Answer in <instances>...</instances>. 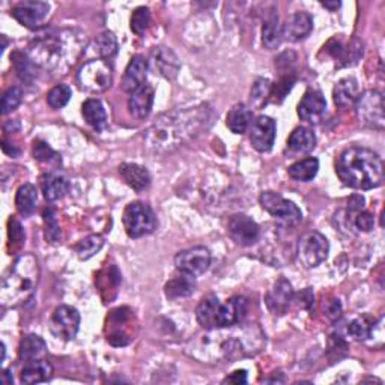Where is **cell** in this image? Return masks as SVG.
Listing matches in <instances>:
<instances>
[{
  "instance_id": "obj_1",
  "label": "cell",
  "mask_w": 385,
  "mask_h": 385,
  "mask_svg": "<svg viewBox=\"0 0 385 385\" xmlns=\"http://www.w3.org/2000/svg\"><path fill=\"white\" fill-rule=\"evenodd\" d=\"M211 119L212 110L205 104L166 113L146 131V148L154 154L172 152L205 130Z\"/></svg>"
},
{
  "instance_id": "obj_2",
  "label": "cell",
  "mask_w": 385,
  "mask_h": 385,
  "mask_svg": "<svg viewBox=\"0 0 385 385\" xmlns=\"http://www.w3.org/2000/svg\"><path fill=\"white\" fill-rule=\"evenodd\" d=\"M86 47V35L79 30L60 29L41 35L29 46L27 56L53 76H65L76 65Z\"/></svg>"
},
{
  "instance_id": "obj_3",
  "label": "cell",
  "mask_w": 385,
  "mask_h": 385,
  "mask_svg": "<svg viewBox=\"0 0 385 385\" xmlns=\"http://www.w3.org/2000/svg\"><path fill=\"white\" fill-rule=\"evenodd\" d=\"M336 172L341 183L355 190L378 188L384 183L382 158L363 146L345 149L337 159Z\"/></svg>"
},
{
  "instance_id": "obj_4",
  "label": "cell",
  "mask_w": 385,
  "mask_h": 385,
  "mask_svg": "<svg viewBox=\"0 0 385 385\" xmlns=\"http://www.w3.org/2000/svg\"><path fill=\"white\" fill-rule=\"evenodd\" d=\"M39 283V263L34 254H21L4 277L0 301L4 307H20L34 298Z\"/></svg>"
},
{
  "instance_id": "obj_5",
  "label": "cell",
  "mask_w": 385,
  "mask_h": 385,
  "mask_svg": "<svg viewBox=\"0 0 385 385\" xmlns=\"http://www.w3.org/2000/svg\"><path fill=\"white\" fill-rule=\"evenodd\" d=\"M113 70L104 59H93L84 63L77 72L79 88L89 93H103L112 88Z\"/></svg>"
},
{
  "instance_id": "obj_6",
  "label": "cell",
  "mask_w": 385,
  "mask_h": 385,
  "mask_svg": "<svg viewBox=\"0 0 385 385\" xmlns=\"http://www.w3.org/2000/svg\"><path fill=\"white\" fill-rule=\"evenodd\" d=\"M124 228L130 238H142L152 233L157 228L154 211L143 202H133L124 211Z\"/></svg>"
},
{
  "instance_id": "obj_7",
  "label": "cell",
  "mask_w": 385,
  "mask_h": 385,
  "mask_svg": "<svg viewBox=\"0 0 385 385\" xmlns=\"http://www.w3.org/2000/svg\"><path fill=\"white\" fill-rule=\"evenodd\" d=\"M328 240L319 232H307L296 244V258L304 268H316L328 258Z\"/></svg>"
},
{
  "instance_id": "obj_8",
  "label": "cell",
  "mask_w": 385,
  "mask_h": 385,
  "mask_svg": "<svg viewBox=\"0 0 385 385\" xmlns=\"http://www.w3.org/2000/svg\"><path fill=\"white\" fill-rule=\"evenodd\" d=\"M355 112L361 125L373 130L382 131L385 126L384 119V100L382 93L377 89H370L360 93L355 101Z\"/></svg>"
},
{
  "instance_id": "obj_9",
  "label": "cell",
  "mask_w": 385,
  "mask_h": 385,
  "mask_svg": "<svg viewBox=\"0 0 385 385\" xmlns=\"http://www.w3.org/2000/svg\"><path fill=\"white\" fill-rule=\"evenodd\" d=\"M259 202L262 208L270 214L271 217L279 220L286 226H296L303 220V212L294 202L285 199L279 192L274 191H263L259 196Z\"/></svg>"
},
{
  "instance_id": "obj_10",
  "label": "cell",
  "mask_w": 385,
  "mask_h": 385,
  "mask_svg": "<svg viewBox=\"0 0 385 385\" xmlns=\"http://www.w3.org/2000/svg\"><path fill=\"white\" fill-rule=\"evenodd\" d=\"M211 265V253L205 247H191L175 256V266L181 274L196 279L205 274Z\"/></svg>"
},
{
  "instance_id": "obj_11",
  "label": "cell",
  "mask_w": 385,
  "mask_h": 385,
  "mask_svg": "<svg viewBox=\"0 0 385 385\" xmlns=\"http://www.w3.org/2000/svg\"><path fill=\"white\" fill-rule=\"evenodd\" d=\"M80 328V313L71 306H59L50 320V329L58 339L72 340Z\"/></svg>"
},
{
  "instance_id": "obj_12",
  "label": "cell",
  "mask_w": 385,
  "mask_h": 385,
  "mask_svg": "<svg viewBox=\"0 0 385 385\" xmlns=\"http://www.w3.org/2000/svg\"><path fill=\"white\" fill-rule=\"evenodd\" d=\"M50 14V5L39 0H25L13 8V17L21 26L27 29H38Z\"/></svg>"
},
{
  "instance_id": "obj_13",
  "label": "cell",
  "mask_w": 385,
  "mask_h": 385,
  "mask_svg": "<svg viewBox=\"0 0 385 385\" xmlns=\"http://www.w3.org/2000/svg\"><path fill=\"white\" fill-rule=\"evenodd\" d=\"M229 237L242 247H249L259 240V226L245 214H235L228 221Z\"/></svg>"
},
{
  "instance_id": "obj_14",
  "label": "cell",
  "mask_w": 385,
  "mask_h": 385,
  "mask_svg": "<svg viewBox=\"0 0 385 385\" xmlns=\"http://www.w3.org/2000/svg\"><path fill=\"white\" fill-rule=\"evenodd\" d=\"M275 141V122L270 116H258L250 126V142L256 151L268 152Z\"/></svg>"
},
{
  "instance_id": "obj_15",
  "label": "cell",
  "mask_w": 385,
  "mask_h": 385,
  "mask_svg": "<svg viewBox=\"0 0 385 385\" xmlns=\"http://www.w3.org/2000/svg\"><path fill=\"white\" fill-rule=\"evenodd\" d=\"M327 110V101L319 91L308 89L298 104V116L308 124H318Z\"/></svg>"
},
{
  "instance_id": "obj_16",
  "label": "cell",
  "mask_w": 385,
  "mask_h": 385,
  "mask_svg": "<svg viewBox=\"0 0 385 385\" xmlns=\"http://www.w3.org/2000/svg\"><path fill=\"white\" fill-rule=\"evenodd\" d=\"M245 315H247V299L242 296H232L224 304H220L217 329L241 324Z\"/></svg>"
},
{
  "instance_id": "obj_17",
  "label": "cell",
  "mask_w": 385,
  "mask_h": 385,
  "mask_svg": "<svg viewBox=\"0 0 385 385\" xmlns=\"http://www.w3.org/2000/svg\"><path fill=\"white\" fill-rule=\"evenodd\" d=\"M294 299L292 285L286 279L277 280L271 291L265 295V303L268 306L270 312L274 315H285L287 312L291 301Z\"/></svg>"
},
{
  "instance_id": "obj_18",
  "label": "cell",
  "mask_w": 385,
  "mask_h": 385,
  "mask_svg": "<svg viewBox=\"0 0 385 385\" xmlns=\"http://www.w3.org/2000/svg\"><path fill=\"white\" fill-rule=\"evenodd\" d=\"M151 65L159 76L174 80L181 70V63L175 51L169 47H155L151 53Z\"/></svg>"
},
{
  "instance_id": "obj_19",
  "label": "cell",
  "mask_w": 385,
  "mask_h": 385,
  "mask_svg": "<svg viewBox=\"0 0 385 385\" xmlns=\"http://www.w3.org/2000/svg\"><path fill=\"white\" fill-rule=\"evenodd\" d=\"M148 76V62L143 56H134L124 72L122 77V91L133 93L146 84Z\"/></svg>"
},
{
  "instance_id": "obj_20",
  "label": "cell",
  "mask_w": 385,
  "mask_h": 385,
  "mask_svg": "<svg viewBox=\"0 0 385 385\" xmlns=\"http://www.w3.org/2000/svg\"><path fill=\"white\" fill-rule=\"evenodd\" d=\"M313 30V18L304 11H298L283 25V37L289 41H301Z\"/></svg>"
},
{
  "instance_id": "obj_21",
  "label": "cell",
  "mask_w": 385,
  "mask_h": 385,
  "mask_svg": "<svg viewBox=\"0 0 385 385\" xmlns=\"http://www.w3.org/2000/svg\"><path fill=\"white\" fill-rule=\"evenodd\" d=\"M154 104V89L149 84H143L141 89L131 93L128 98V109L137 119H145L151 113Z\"/></svg>"
},
{
  "instance_id": "obj_22",
  "label": "cell",
  "mask_w": 385,
  "mask_h": 385,
  "mask_svg": "<svg viewBox=\"0 0 385 385\" xmlns=\"http://www.w3.org/2000/svg\"><path fill=\"white\" fill-rule=\"evenodd\" d=\"M220 299L216 295H208L202 299L196 308V319L202 328L208 331L217 329Z\"/></svg>"
},
{
  "instance_id": "obj_23",
  "label": "cell",
  "mask_w": 385,
  "mask_h": 385,
  "mask_svg": "<svg viewBox=\"0 0 385 385\" xmlns=\"http://www.w3.org/2000/svg\"><path fill=\"white\" fill-rule=\"evenodd\" d=\"M53 375V367L46 358L25 363V367L21 369L20 381L23 384H39L46 382Z\"/></svg>"
},
{
  "instance_id": "obj_24",
  "label": "cell",
  "mask_w": 385,
  "mask_h": 385,
  "mask_svg": "<svg viewBox=\"0 0 385 385\" xmlns=\"http://www.w3.org/2000/svg\"><path fill=\"white\" fill-rule=\"evenodd\" d=\"M334 103L340 109H348V107L354 105L357 98L360 96V86L358 81L354 77L341 79L336 83L334 91Z\"/></svg>"
},
{
  "instance_id": "obj_25",
  "label": "cell",
  "mask_w": 385,
  "mask_h": 385,
  "mask_svg": "<svg viewBox=\"0 0 385 385\" xmlns=\"http://www.w3.org/2000/svg\"><path fill=\"white\" fill-rule=\"evenodd\" d=\"M119 174L125 181V184L136 191H143L151 184V175H149L148 169L143 166L125 163L119 166Z\"/></svg>"
},
{
  "instance_id": "obj_26",
  "label": "cell",
  "mask_w": 385,
  "mask_h": 385,
  "mask_svg": "<svg viewBox=\"0 0 385 385\" xmlns=\"http://www.w3.org/2000/svg\"><path fill=\"white\" fill-rule=\"evenodd\" d=\"M46 355H47V345L42 337L37 334H29L21 340L18 357L23 363L46 358Z\"/></svg>"
},
{
  "instance_id": "obj_27",
  "label": "cell",
  "mask_w": 385,
  "mask_h": 385,
  "mask_svg": "<svg viewBox=\"0 0 385 385\" xmlns=\"http://www.w3.org/2000/svg\"><path fill=\"white\" fill-rule=\"evenodd\" d=\"M41 188L48 202H56L67 195L70 183L65 176L59 174H47L41 178Z\"/></svg>"
},
{
  "instance_id": "obj_28",
  "label": "cell",
  "mask_w": 385,
  "mask_h": 385,
  "mask_svg": "<svg viewBox=\"0 0 385 385\" xmlns=\"http://www.w3.org/2000/svg\"><path fill=\"white\" fill-rule=\"evenodd\" d=\"M331 44H334V47L328 48V51L337 60L344 62V65H351V63H355L363 55V42L357 38H352L346 46L341 44V42L337 41V39L331 41Z\"/></svg>"
},
{
  "instance_id": "obj_29",
  "label": "cell",
  "mask_w": 385,
  "mask_h": 385,
  "mask_svg": "<svg viewBox=\"0 0 385 385\" xmlns=\"http://www.w3.org/2000/svg\"><path fill=\"white\" fill-rule=\"evenodd\" d=\"M287 146L291 151L296 154H307L315 149L316 137L312 130H308V128H304V126H299V128H295L292 134L289 136Z\"/></svg>"
},
{
  "instance_id": "obj_30",
  "label": "cell",
  "mask_w": 385,
  "mask_h": 385,
  "mask_svg": "<svg viewBox=\"0 0 385 385\" xmlns=\"http://www.w3.org/2000/svg\"><path fill=\"white\" fill-rule=\"evenodd\" d=\"M81 113L84 121H86L93 130L101 131L104 130V126L107 124V115H105V109L100 100L96 98H91L86 100L81 107Z\"/></svg>"
},
{
  "instance_id": "obj_31",
  "label": "cell",
  "mask_w": 385,
  "mask_h": 385,
  "mask_svg": "<svg viewBox=\"0 0 385 385\" xmlns=\"http://www.w3.org/2000/svg\"><path fill=\"white\" fill-rule=\"evenodd\" d=\"M195 291H196L195 279L185 274H181L179 277H175V279L169 280L164 286V294L169 299L185 298V296H190Z\"/></svg>"
},
{
  "instance_id": "obj_32",
  "label": "cell",
  "mask_w": 385,
  "mask_h": 385,
  "mask_svg": "<svg viewBox=\"0 0 385 385\" xmlns=\"http://www.w3.org/2000/svg\"><path fill=\"white\" fill-rule=\"evenodd\" d=\"M38 202V191L37 187L32 184H25L17 190L15 195V208L20 216L29 217L30 214H34Z\"/></svg>"
},
{
  "instance_id": "obj_33",
  "label": "cell",
  "mask_w": 385,
  "mask_h": 385,
  "mask_svg": "<svg viewBox=\"0 0 385 385\" xmlns=\"http://www.w3.org/2000/svg\"><path fill=\"white\" fill-rule=\"evenodd\" d=\"M250 121H252V110L245 104L233 105L226 117V124L229 126V130L235 134H242L247 131Z\"/></svg>"
},
{
  "instance_id": "obj_34",
  "label": "cell",
  "mask_w": 385,
  "mask_h": 385,
  "mask_svg": "<svg viewBox=\"0 0 385 385\" xmlns=\"http://www.w3.org/2000/svg\"><path fill=\"white\" fill-rule=\"evenodd\" d=\"M318 170H319L318 158L308 157L301 159V162L294 163L287 169V174L294 181H298V183H308V181H312L318 175Z\"/></svg>"
},
{
  "instance_id": "obj_35",
  "label": "cell",
  "mask_w": 385,
  "mask_h": 385,
  "mask_svg": "<svg viewBox=\"0 0 385 385\" xmlns=\"http://www.w3.org/2000/svg\"><path fill=\"white\" fill-rule=\"evenodd\" d=\"M283 39V26L279 21V15L273 14L268 20L263 23L262 27V44L265 48L274 50L280 46Z\"/></svg>"
},
{
  "instance_id": "obj_36",
  "label": "cell",
  "mask_w": 385,
  "mask_h": 385,
  "mask_svg": "<svg viewBox=\"0 0 385 385\" xmlns=\"http://www.w3.org/2000/svg\"><path fill=\"white\" fill-rule=\"evenodd\" d=\"M104 247V238L101 235H89V237L83 238L76 245V253L79 259L88 261L92 256H95L101 249Z\"/></svg>"
},
{
  "instance_id": "obj_37",
  "label": "cell",
  "mask_w": 385,
  "mask_h": 385,
  "mask_svg": "<svg viewBox=\"0 0 385 385\" xmlns=\"http://www.w3.org/2000/svg\"><path fill=\"white\" fill-rule=\"evenodd\" d=\"M271 86L273 84L268 79H258L254 81L250 92V101L254 110H261L262 107L270 101Z\"/></svg>"
},
{
  "instance_id": "obj_38",
  "label": "cell",
  "mask_w": 385,
  "mask_h": 385,
  "mask_svg": "<svg viewBox=\"0 0 385 385\" xmlns=\"http://www.w3.org/2000/svg\"><path fill=\"white\" fill-rule=\"evenodd\" d=\"M13 60H14V65H15V71H17L18 77L21 80L30 83L32 80L37 77L38 67L29 59L27 55H25V53L15 51L13 55Z\"/></svg>"
},
{
  "instance_id": "obj_39",
  "label": "cell",
  "mask_w": 385,
  "mask_h": 385,
  "mask_svg": "<svg viewBox=\"0 0 385 385\" xmlns=\"http://www.w3.org/2000/svg\"><path fill=\"white\" fill-rule=\"evenodd\" d=\"M295 81H296L295 74H286V76H282L280 80L271 86L270 103L280 104L286 98V95L292 91Z\"/></svg>"
},
{
  "instance_id": "obj_40",
  "label": "cell",
  "mask_w": 385,
  "mask_h": 385,
  "mask_svg": "<svg viewBox=\"0 0 385 385\" xmlns=\"http://www.w3.org/2000/svg\"><path fill=\"white\" fill-rule=\"evenodd\" d=\"M95 50L103 59L112 58L117 51V39L112 32H104L95 39Z\"/></svg>"
},
{
  "instance_id": "obj_41",
  "label": "cell",
  "mask_w": 385,
  "mask_h": 385,
  "mask_svg": "<svg viewBox=\"0 0 385 385\" xmlns=\"http://www.w3.org/2000/svg\"><path fill=\"white\" fill-rule=\"evenodd\" d=\"M71 88L67 86V84H58L47 93V104L51 109L59 110L68 104L71 100Z\"/></svg>"
},
{
  "instance_id": "obj_42",
  "label": "cell",
  "mask_w": 385,
  "mask_h": 385,
  "mask_svg": "<svg viewBox=\"0 0 385 385\" xmlns=\"http://www.w3.org/2000/svg\"><path fill=\"white\" fill-rule=\"evenodd\" d=\"M149 23H151V13H149V9L145 6H138L131 15V21H130L131 30L136 35L142 37L148 30Z\"/></svg>"
},
{
  "instance_id": "obj_43",
  "label": "cell",
  "mask_w": 385,
  "mask_h": 385,
  "mask_svg": "<svg viewBox=\"0 0 385 385\" xmlns=\"http://www.w3.org/2000/svg\"><path fill=\"white\" fill-rule=\"evenodd\" d=\"M373 328V322L367 318H358L352 320L348 327V333L355 340H369Z\"/></svg>"
},
{
  "instance_id": "obj_44",
  "label": "cell",
  "mask_w": 385,
  "mask_h": 385,
  "mask_svg": "<svg viewBox=\"0 0 385 385\" xmlns=\"http://www.w3.org/2000/svg\"><path fill=\"white\" fill-rule=\"evenodd\" d=\"M23 100V92L20 88H9L2 96V115L6 116L11 112H14Z\"/></svg>"
},
{
  "instance_id": "obj_45",
  "label": "cell",
  "mask_w": 385,
  "mask_h": 385,
  "mask_svg": "<svg viewBox=\"0 0 385 385\" xmlns=\"http://www.w3.org/2000/svg\"><path fill=\"white\" fill-rule=\"evenodd\" d=\"M44 223H46V238L50 242H56L60 237V228L56 218V214L51 208L44 211Z\"/></svg>"
},
{
  "instance_id": "obj_46",
  "label": "cell",
  "mask_w": 385,
  "mask_h": 385,
  "mask_svg": "<svg viewBox=\"0 0 385 385\" xmlns=\"http://www.w3.org/2000/svg\"><path fill=\"white\" fill-rule=\"evenodd\" d=\"M34 157L35 159L42 163H48V162H53V159L59 162V155L53 151L46 142H41V141H37L34 143Z\"/></svg>"
},
{
  "instance_id": "obj_47",
  "label": "cell",
  "mask_w": 385,
  "mask_h": 385,
  "mask_svg": "<svg viewBox=\"0 0 385 385\" xmlns=\"http://www.w3.org/2000/svg\"><path fill=\"white\" fill-rule=\"evenodd\" d=\"M9 245L13 249H18L21 244L25 241V230L21 228V224L17 218H11L9 220Z\"/></svg>"
},
{
  "instance_id": "obj_48",
  "label": "cell",
  "mask_w": 385,
  "mask_h": 385,
  "mask_svg": "<svg viewBox=\"0 0 385 385\" xmlns=\"http://www.w3.org/2000/svg\"><path fill=\"white\" fill-rule=\"evenodd\" d=\"M354 224L355 228L361 232H370L373 226H375V217H373L372 212L363 209L361 212L354 216Z\"/></svg>"
},
{
  "instance_id": "obj_49",
  "label": "cell",
  "mask_w": 385,
  "mask_h": 385,
  "mask_svg": "<svg viewBox=\"0 0 385 385\" xmlns=\"http://www.w3.org/2000/svg\"><path fill=\"white\" fill-rule=\"evenodd\" d=\"M348 352L346 341L340 336H331L329 339V355L334 354V360L344 357Z\"/></svg>"
},
{
  "instance_id": "obj_50",
  "label": "cell",
  "mask_w": 385,
  "mask_h": 385,
  "mask_svg": "<svg viewBox=\"0 0 385 385\" xmlns=\"http://www.w3.org/2000/svg\"><path fill=\"white\" fill-rule=\"evenodd\" d=\"M365 205H366L365 197L360 196V195H354V196H352V197L349 199V203H348V212H349V216L354 217L355 214L361 212L363 209H366Z\"/></svg>"
},
{
  "instance_id": "obj_51",
  "label": "cell",
  "mask_w": 385,
  "mask_h": 385,
  "mask_svg": "<svg viewBox=\"0 0 385 385\" xmlns=\"http://www.w3.org/2000/svg\"><path fill=\"white\" fill-rule=\"evenodd\" d=\"M327 316L331 319V320H336L341 316V306L339 303V299H331V301L327 303Z\"/></svg>"
},
{
  "instance_id": "obj_52",
  "label": "cell",
  "mask_w": 385,
  "mask_h": 385,
  "mask_svg": "<svg viewBox=\"0 0 385 385\" xmlns=\"http://www.w3.org/2000/svg\"><path fill=\"white\" fill-rule=\"evenodd\" d=\"M298 298H299V306H303L304 308L312 307L313 301H315V295H313L312 287H307L303 292H299Z\"/></svg>"
},
{
  "instance_id": "obj_53",
  "label": "cell",
  "mask_w": 385,
  "mask_h": 385,
  "mask_svg": "<svg viewBox=\"0 0 385 385\" xmlns=\"http://www.w3.org/2000/svg\"><path fill=\"white\" fill-rule=\"evenodd\" d=\"M224 384H245L247 382V372L245 370H237V372H233L230 377H228L226 379L223 381Z\"/></svg>"
},
{
  "instance_id": "obj_54",
  "label": "cell",
  "mask_w": 385,
  "mask_h": 385,
  "mask_svg": "<svg viewBox=\"0 0 385 385\" xmlns=\"http://www.w3.org/2000/svg\"><path fill=\"white\" fill-rule=\"evenodd\" d=\"M13 382H14V378L11 377L9 370H4V372H2V375H0V384L9 385V384H13Z\"/></svg>"
},
{
  "instance_id": "obj_55",
  "label": "cell",
  "mask_w": 385,
  "mask_h": 385,
  "mask_svg": "<svg viewBox=\"0 0 385 385\" xmlns=\"http://www.w3.org/2000/svg\"><path fill=\"white\" fill-rule=\"evenodd\" d=\"M322 6L328 8V9H337L340 6V2H333V4H329V2H322Z\"/></svg>"
},
{
  "instance_id": "obj_56",
  "label": "cell",
  "mask_w": 385,
  "mask_h": 385,
  "mask_svg": "<svg viewBox=\"0 0 385 385\" xmlns=\"http://www.w3.org/2000/svg\"><path fill=\"white\" fill-rule=\"evenodd\" d=\"M5 355H6V348H5V344H2V358H0V363L5 361Z\"/></svg>"
}]
</instances>
